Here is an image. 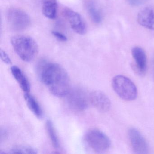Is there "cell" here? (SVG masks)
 <instances>
[{
    "label": "cell",
    "instance_id": "cell-12",
    "mask_svg": "<svg viewBox=\"0 0 154 154\" xmlns=\"http://www.w3.org/2000/svg\"><path fill=\"white\" fill-rule=\"evenodd\" d=\"M12 75L19 85L23 91L29 93L30 91V84L26 75L22 70L16 66H13L11 68Z\"/></svg>",
    "mask_w": 154,
    "mask_h": 154
},
{
    "label": "cell",
    "instance_id": "cell-2",
    "mask_svg": "<svg viewBox=\"0 0 154 154\" xmlns=\"http://www.w3.org/2000/svg\"><path fill=\"white\" fill-rule=\"evenodd\" d=\"M11 42L16 54L24 62H31L38 54V45L30 37L16 36L11 38Z\"/></svg>",
    "mask_w": 154,
    "mask_h": 154
},
{
    "label": "cell",
    "instance_id": "cell-4",
    "mask_svg": "<svg viewBox=\"0 0 154 154\" xmlns=\"http://www.w3.org/2000/svg\"><path fill=\"white\" fill-rule=\"evenodd\" d=\"M84 140L89 147L97 153L105 152L110 147V139L99 130L94 129L88 131L85 136Z\"/></svg>",
    "mask_w": 154,
    "mask_h": 154
},
{
    "label": "cell",
    "instance_id": "cell-11",
    "mask_svg": "<svg viewBox=\"0 0 154 154\" xmlns=\"http://www.w3.org/2000/svg\"><path fill=\"white\" fill-rule=\"evenodd\" d=\"M131 54L137 70L140 73L144 74L147 68V58L145 51L139 47H135L131 50Z\"/></svg>",
    "mask_w": 154,
    "mask_h": 154
},
{
    "label": "cell",
    "instance_id": "cell-16",
    "mask_svg": "<svg viewBox=\"0 0 154 154\" xmlns=\"http://www.w3.org/2000/svg\"><path fill=\"white\" fill-rule=\"evenodd\" d=\"M88 11L92 20L94 23L98 24L102 22V17L100 12L93 3H90L88 5Z\"/></svg>",
    "mask_w": 154,
    "mask_h": 154
},
{
    "label": "cell",
    "instance_id": "cell-13",
    "mask_svg": "<svg viewBox=\"0 0 154 154\" xmlns=\"http://www.w3.org/2000/svg\"><path fill=\"white\" fill-rule=\"evenodd\" d=\"M57 8V0H43L42 13L46 17L49 19L55 18Z\"/></svg>",
    "mask_w": 154,
    "mask_h": 154
},
{
    "label": "cell",
    "instance_id": "cell-5",
    "mask_svg": "<svg viewBox=\"0 0 154 154\" xmlns=\"http://www.w3.org/2000/svg\"><path fill=\"white\" fill-rule=\"evenodd\" d=\"M7 17L11 28L16 31L25 30L29 27L31 23L29 15L20 9H10L8 11Z\"/></svg>",
    "mask_w": 154,
    "mask_h": 154
},
{
    "label": "cell",
    "instance_id": "cell-14",
    "mask_svg": "<svg viewBox=\"0 0 154 154\" xmlns=\"http://www.w3.org/2000/svg\"><path fill=\"white\" fill-rule=\"evenodd\" d=\"M24 98L29 109L36 117L41 119L43 116V110L35 98L29 93H26Z\"/></svg>",
    "mask_w": 154,
    "mask_h": 154
},
{
    "label": "cell",
    "instance_id": "cell-7",
    "mask_svg": "<svg viewBox=\"0 0 154 154\" xmlns=\"http://www.w3.org/2000/svg\"><path fill=\"white\" fill-rule=\"evenodd\" d=\"M129 139L132 149L136 154H146L149 153V146L141 133L135 128L128 131Z\"/></svg>",
    "mask_w": 154,
    "mask_h": 154
},
{
    "label": "cell",
    "instance_id": "cell-15",
    "mask_svg": "<svg viewBox=\"0 0 154 154\" xmlns=\"http://www.w3.org/2000/svg\"><path fill=\"white\" fill-rule=\"evenodd\" d=\"M46 129L53 146L55 148L59 149L60 147L59 138L54 124L50 120L47 121L46 122Z\"/></svg>",
    "mask_w": 154,
    "mask_h": 154
},
{
    "label": "cell",
    "instance_id": "cell-17",
    "mask_svg": "<svg viewBox=\"0 0 154 154\" xmlns=\"http://www.w3.org/2000/svg\"><path fill=\"white\" fill-rule=\"evenodd\" d=\"M9 153L12 154H33L37 153L34 148L27 146H18L12 148Z\"/></svg>",
    "mask_w": 154,
    "mask_h": 154
},
{
    "label": "cell",
    "instance_id": "cell-8",
    "mask_svg": "<svg viewBox=\"0 0 154 154\" xmlns=\"http://www.w3.org/2000/svg\"><path fill=\"white\" fill-rule=\"evenodd\" d=\"M63 13L75 33L80 35L86 33V24L80 14L69 8H65Z\"/></svg>",
    "mask_w": 154,
    "mask_h": 154
},
{
    "label": "cell",
    "instance_id": "cell-20",
    "mask_svg": "<svg viewBox=\"0 0 154 154\" xmlns=\"http://www.w3.org/2000/svg\"><path fill=\"white\" fill-rule=\"evenodd\" d=\"M148 0H128L130 5L133 6H139L146 2Z\"/></svg>",
    "mask_w": 154,
    "mask_h": 154
},
{
    "label": "cell",
    "instance_id": "cell-3",
    "mask_svg": "<svg viewBox=\"0 0 154 154\" xmlns=\"http://www.w3.org/2000/svg\"><path fill=\"white\" fill-rule=\"evenodd\" d=\"M112 85L117 95L124 100H134L137 96V87L134 83L126 76L118 75L113 77Z\"/></svg>",
    "mask_w": 154,
    "mask_h": 154
},
{
    "label": "cell",
    "instance_id": "cell-6",
    "mask_svg": "<svg viewBox=\"0 0 154 154\" xmlns=\"http://www.w3.org/2000/svg\"><path fill=\"white\" fill-rule=\"evenodd\" d=\"M66 95L69 106L76 111L85 110L90 103L89 95L81 88H75L70 90Z\"/></svg>",
    "mask_w": 154,
    "mask_h": 154
},
{
    "label": "cell",
    "instance_id": "cell-9",
    "mask_svg": "<svg viewBox=\"0 0 154 154\" xmlns=\"http://www.w3.org/2000/svg\"><path fill=\"white\" fill-rule=\"evenodd\" d=\"M90 103L99 111L106 112L111 107V103L105 94L100 91H95L89 94Z\"/></svg>",
    "mask_w": 154,
    "mask_h": 154
},
{
    "label": "cell",
    "instance_id": "cell-19",
    "mask_svg": "<svg viewBox=\"0 0 154 154\" xmlns=\"http://www.w3.org/2000/svg\"><path fill=\"white\" fill-rule=\"evenodd\" d=\"M52 33L53 35L59 41H62V42H65L67 41V37L60 32L56 31H52Z\"/></svg>",
    "mask_w": 154,
    "mask_h": 154
},
{
    "label": "cell",
    "instance_id": "cell-18",
    "mask_svg": "<svg viewBox=\"0 0 154 154\" xmlns=\"http://www.w3.org/2000/svg\"><path fill=\"white\" fill-rule=\"evenodd\" d=\"M0 54H1V57L2 60L4 63L7 64H11V60L8 54L2 49H1L0 51Z\"/></svg>",
    "mask_w": 154,
    "mask_h": 154
},
{
    "label": "cell",
    "instance_id": "cell-10",
    "mask_svg": "<svg viewBox=\"0 0 154 154\" xmlns=\"http://www.w3.org/2000/svg\"><path fill=\"white\" fill-rule=\"evenodd\" d=\"M137 20L142 26L154 30V8L147 7L141 10L138 14Z\"/></svg>",
    "mask_w": 154,
    "mask_h": 154
},
{
    "label": "cell",
    "instance_id": "cell-1",
    "mask_svg": "<svg viewBox=\"0 0 154 154\" xmlns=\"http://www.w3.org/2000/svg\"><path fill=\"white\" fill-rule=\"evenodd\" d=\"M38 76L50 92L57 97L66 96L70 91V81L68 73L61 65L46 60L38 63Z\"/></svg>",
    "mask_w": 154,
    "mask_h": 154
}]
</instances>
